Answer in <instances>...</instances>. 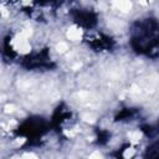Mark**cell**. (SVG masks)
Returning a JSON list of instances; mask_svg holds the SVG:
<instances>
[{"label": "cell", "instance_id": "1", "mask_svg": "<svg viewBox=\"0 0 159 159\" xmlns=\"http://www.w3.org/2000/svg\"><path fill=\"white\" fill-rule=\"evenodd\" d=\"M157 22L153 20H147L139 22L138 29L133 36V46L139 52L150 53V51H155L158 43V32H157Z\"/></svg>", "mask_w": 159, "mask_h": 159}, {"label": "cell", "instance_id": "2", "mask_svg": "<svg viewBox=\"0 0 159 159\" xmlns=\"http://www.w3.org/2000/svg\"><path fill=\"white\" fill-rule=\"evenodd\" d=\"M148 153H147V158L145 159H157L158 158V154H157V145L153 144L152 147L148 148Z\"/></svg>", "mask_w": 159, "mask_h": 159}]
</instances>
